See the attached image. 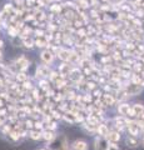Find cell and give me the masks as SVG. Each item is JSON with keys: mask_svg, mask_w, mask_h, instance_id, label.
I'll use <instances>...</instances> for the list:
<instances>
[{"mask_svg": "<svg viewBox=\"0 0 144 150\" xmlns=\"http://www.w3.org/2000/svg\"><path fill=\"white\" fill-rule=\"evenodd\" d=\"M94 148L95 150H109L110 148V143L109 140L104 138V137H98L94 142Z\"/></svg>", "mask_w": 144, "mask_h": 150, "instance_id": "obj_1", "label": "cell"}, {"mask_svg": "<svg viewBox=\"0 0 144 150\" xmlns=\"http://www.w3.org/2000/svg\"><path fill=\"white\" fill-rule=\"evenodd\" d=\"M124 89H125V91L128 93V95H129V96H135V95H138L139 93H142L143 86L140 85V84L131 83V84H128V85L125 86Z\"/></svg>", "mask_w": 144, "mask_h": 150, "instance_id": "obj_2", "label": "cell"}, {"mask_svg": "<svg viewBox=\"0 0 144 150\" xmlns=\"http://www.w3.org/2000/svg\"><path fill=\"white\" fill-rule=\"evenodd\" d=\"M127 128L129 130V134L133 135V137H138V134L142 131L140 125H139L137 121H129L128 125H127Z\"/></svg>", "mask_w": 144, "mask_h": 150, "instance_id": "obj_3", "label": "cell"}, {"mask_svg": "<svg viewBox=\"0 0 144 150\" xmlns=\"http://www.w3.org/2000/svg\"><path fill=\"white\" fill-rule=\"evenodd\" d=\"M54 59V53L50 50H44L43 53H41V60L45 63V64H50L53 62Z\"/></svg>", "mask_w": 144, "mask_h": 150, "instance_id": "obj_4", "label": "cell"}, {"mask_svg": "<svg viewBox=\"0 0 144 150\" xmlns=\"http://www.w3.org/2000/svg\"><path fill=\"white\" fill-rule=\"evenodd\" d=\"M101 101H103L101 104H104L105 106H110L115 103V98L110 94H104V95H101Z\"/></svg>", "mask_w": 144, "mask_h": 150, "instance_id": "obj_5", "label": "cell"}, {"mask_svg": "<svg viewBox=\"0 0 144 150\" xmlns=\"http://www.w3.org/2000/svg\"><path fill=\"white\" fill-rule=\"evenodd\" d=\"M72 149L73 150H88V144L84 140H77V142L73 143Z\"/></svg>", "mask_w": 144, "mask_h": 150, "instance_id": "obj_6", "label": "cell"}, {"mask_svg": "<svg viewBox=\"0 0 144 150\" xmlns=\"http://www.w3.org/2000/svg\"><path fill=\"white\" fill-rule=\"evenodd\" d=\"M106 139L109 140V143L117 144L120 140V133L119 131H109V135L106 137Z\"/></svg>", "mask_w": 144, "mask_h": 150, "instance_id": "obj_7", "label": "cell"}, {"mask_svg": "<svg viewBox=\"0 0 144 150\" xmlns=\"http://www.w3.org/2000/svg\"><path fill=\"white\" fill-rule=\"evenodd\" d=\"M131 109H132V106H129V104H120L118 106L119 114L123 115V116H128L129 112H131Z\"/></svg>", "mask_w": 144, "mask_h": 150, "instance_id": "obj_8", "label": "cell"}, {"mask_svg": "<svg viewBox=\"0 0 144 150\" xmlns=\"http://www.w3.org/2000/svg\"><path fill=\"white\" fill-rule=\"evenodd\" d=\"M28 65H29V62H28L24 56H21V58H19L16 60V67L19 70H21V71H24V70L28 68Z\"/></svg>", "mask_w": 144, "mask_h": 150, "instance_id": "obj_9", "label": "cell"}, {"mask_svg": "<svg viewBox=\"0 0 144 150\" xmlns=\"http://www.w3.org/2000/svg\"><path fill=\"white\" fill-rule=\"evenodd\" d=\"M96 130H98L99 137H104V138H106V137L109 135V129H108V126L104 125V124H99V125H98V128H96Z\"/></svg>", "mask_w": 144, "mask_h": 150, "instance_id": "obj_10", "label": "cell"}, {"mask_svg": "<svg viewBox=\"0 0 144 150\" xmlns=\"http://www.w3.org/2000/svg\"><path fill=\"white\" fill-rule=\"evenodd\" d=\"M125 143H127L128 146H131V148H137L138 146V139L137 137H133V135L129 134L127 139H125Z\"/></svg>", "mask_w": 144, "mask_h": 150, "instance_id": "obj_11", "label": "cell"}, {"mask_svg": "<svg viewBox=\"0 0 144 150\" xmlns=\"http://www.w3.org/2000/svg\"><path fill=\"white\" fill-rule=\"evenodd\" d=\"M58 56L63 60V62H69V59H70V53H69L68 50H65V49H59Z\"/></svg>", "mask_w": 144, "mask_h": 150, "instance_id": "obj_12", "label": "cell"}, {"mask_svg": "<svg viewBox=\"0 0 144 150\" xmlns=\"http://www.w3.org/2000/svg\"><path fill=\"white\" fill-rule=\"evenodd\" d=\"M132 109H133L134 115L135 116H139V115L144 114V105H142V104H134L132 106Z\"/></svg>", "mask_w": 144, "mask_h": 150, "instance_id": "obj_13", "label": "cell"}, {"mask_svg": "<svg viewBox=\"0 0 144 150\" xmlns=\"http://www.w3.org/2000/svg\"><path fill=\"white\" fill-rule=\"evenodd\" d=\"M54 133L50 129H48V130H45V131H43V139H45L46 142H53L54 140Z\"/></svg>", "mask_w": 144, "mask_h": 150, "instance_id": "obj_14", "label": "cell"}, {"mask_svg": "<svg viewBox=\"0 0 144 150\" xmlns=\"http://www.w3.org/2000/svg\"><path fill=\"white\" fill-rule=\"evenodd\" d=\"M29 137L33 140H39L40 138H43V131H40V130H31L29 133Z\"/></svg>", "mask_w": 144, "mask_h": 150, "instance_id": "obj_15", "label": "cell"}, {"mask_svg": "<svg viewBox=\"0 0 144 150\" xmlns=\"http://www.w3.org/2000/svg\"><path fill=\"white\" fill-rule=\"evenodd\" d=\"M35 45L36 46H40V48H43V46L48 45V41H46V39H44L43 36H38V39L35 40Z\"/></svg>", "mask_w": 144, "mask_h": 150, "instance_id": "obj_16", "label": "cell"}, {"mask_svg": "<svg viewBox=\"0 0 144 150\" xmlns=\"http://www.w3.org/2000/svg\"><path fill=\"white\" fill-rule=\"evenodd\" d=\"M59 74L62 75V76H65V75H69V65L63 64L62 67L59 68Z\"/></svg>", "mask_w": 144, "mask_h": 150, "instance_id": "obj_17", "label": "cell"}, {"mask_svg": "<svg viewBox=\"0 0 144 150\" xmlns=\"http://www.w3.org/2000/svg\"><path fill=\"white\" fill-rule=\"evenodd\" d=\"M49 74H50V71L46 67H39L38 68V75H40V76H48Z\"/></svg>", "mask_w": 144, "mask_h": 150, "instance_id": "obj_18", "label": "cell"}, {"mask_svg": "<svg viewBox=\"0 0 144 150\" xmlns=\"http://www.w3.org/2000/svg\"><path fill=\"white\" fill-rule=\"evenodd\" d=\"M23 44H24L26 48H29V49H30V48H33V45H34L35 43H34V41L31 40V39H28V38H25V39L23 40Z\"/></svg>", "mask_w": 144, "mask_h": 150, "instance_id": "obj_19", "label": "cell"}, {"mask_svg": "<svg viewBox=\"0 0 144 150\" xmlns=\"http://www.w3.org/2000/svg\"><path fill=\"white\" fill-rule=\"evenodd\" d=\"M60 9H62V6H60V5H57V4H54V5L50 8V10L54 11V13H59V11H60Z\"/></svg>", "mask_w": 144, "mask_h": 150, "instance_id": "obj_20", "label": "cell"}, {"mask_svg": "<svg viewBox=\"0 0 144 150\" xmlns=\"http://www.w3.org/2000/svg\"><path fill=\"white\" fill-rule=\"evenodd\" d=\"M79 4H80V6L84 8V9H87L88 6H89V3H88L87 0H79Z\"/></svg>", "mask_w": 144, "mask_h": 150, "instance_id": "obj_21", "label": "cell"}, {"mask_svg": "<svg viewBox=\"0 0 144 150\" xmlns=\"http://www.w3.org/2000/svg\"><path fill=\"white\" fill-rule=\"evenodd\" d=\"M18 80H20V81H26V76H25V74H23V73H20V74H18Z\"/></svg>", "mask_w": 144, "mask_h": 150, "instance_id": "obj_22", "label": "cell"}, {"mask_svg": "<svg viewBox=\"0 0 144 150\" xmlns=\"http://www.w3.org/2000/svg\"><path fill=\"white\" fill-rule=\"evenodd\" d=\"M34 125H35L36 130H41V128H43V121H36V123H34Z\"/></svg>", "mask_w": 144, "mask_h": 150, "instance_id": "obj_23", "label": "cell"}, {"mask_svg": "<svg viewBox=\"0 0 144 150\" xmlns=\"http://www.w3.org/2000/svg\"><path fill=\"white\" fill-rule=\"evenodd\" d=\"M108 1H110L111 4H114V5H119V4H122L124 0H108Z\"/></svg>", "mask_w": 144, "mask_h": 150, "instance_id": "obj_24", "label": "cell"}, {"mask_svg": "<svg viewBox=\"0 0 144 150\" xmlns=\"http://www.w3.org/2000/svg\"><path fill=\"white\" fill-rule=\"evenodd\" d=\"M109 150H119V148L117 146V144L110 143V148H109Z\"/></svg>", "mask_w": 144, "mask_h": 150, "instance_id": "obj_25", "label": "cell"}, {"mask_svg": "<svg viewBox=\"0 0 144 150\" xmlns=\"http://www.w3.org/2000/svg\"><path fill=\"white\" fill-rule=\"evenodd\" d=\"M1 46H3V41L0 40V48H1Z\"/></svg>", "mask_w": 144, "mask_h": 150, "instance_id": "obj_26", "label": "cell"}, {"mask_svg": "<svg viewBox=\"0 0 144 150\" xmlns=\"http://www.w3.org/2000/svg\"><path fill=\"white\" fill-rule=\"evenodd\" d=\"M1 105H3V101H1V100H0V106H1Z\"/></svg>", "mask_w": 144, "mask_h": 150, "instance_id": "obj_27", "label": "cell"}, {"mask_svg": "<svg viewBox=\"0 0 144 150\" xmlns=\"http://www.w3.org/2000/svg\"><path fill=\"white\" fill-rule=\"evenodd\" d=\"M1 85H3V81H1V80H0V86H1Z\"/></svg>", "mask_w": 144, "mask_h": 150, "instance_id": "obj_28", "label": "cell"}, {"mask_svg": "<svg viewBox=\"0 0 144 150\" xmlns=\"http://www.w3.org/2000/svg\"><path fill=\"white\" fill-rule=\"evenodd\" d=\"M143 144H144V138H143Z\"/></svg>", "mask_w": 144, "mask_h": 150, "instance_id": "obj_29", "label": "cell"}, {"mask_svg": "<svg viewBox=\"0 0 144 150\" xmlns=\"http://www.w3.org/2000/svg\"><path fill=\"white\" fill-rule=\"evenodd\" d=\"M57 1H59V0H57Z\"/></svg>", "mask_w": 144, "mask_h": 150, "instance_id": "obj_30", "label": "cell"}]
</instances>
